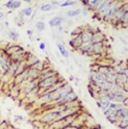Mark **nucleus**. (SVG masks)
Returning a JSON list of instances; mask_svg holds the SVG:
<instances>
[{"label": "nucleus", "instance_id": "obj_1", "mask_svg": "<svg viewBox=\"0 0 128 129\" xmlns=\"http://www.w3.org/2000/svg\"><path fill=\"white\" fill-rule=\"evenodd\" d=\"M59 117H60V113H59V111L55 108L54 110H51L49 112H46L45 114L40 118V122L50 125V124H53L54 122H56Z\"/></svg>", "mask_w": 128, "mask_h": 129}, {"label": "nucleus", "instance_id": "obj_2", "mask_svg": "<svg viewBox=\"0 0 128 129\" xmlns=\"http://www.w3.org/2000/svg\"><path fill=\"white\" fill-rule=\"evenodd\" d=\"M59 79L58 75L57 76H53V78H47V79H44V80H39V84L38 86L40 88V92L47 89V88H51L52 86H54L56 83L59 82Z\"/></svg>", "mask_w": 128, "mask_h": 129}, {"label": "nucleus", "instance_id": "obj_3", "mask_svg": "<svg viewBox=\"0 0 128 129\" xmlns=\"http://www.w3.org/2000/svg\"><path fill=\"white\" fill-rule=\"evenodd\" d=\"M122 3H123L122 1H112L109 9L107 11L106 15H105V17H103V19H106V21H111V18L113 17L115 13H116V11L119 9V7L122 6Z\"/></svg>", "mask_w": 128, "mask_h": 129}, {"label": "nucleus", "instance_id": "obj_4", "mask_svg": "<svg viewBox=\"0 0 128 129\" xmlns=\"http://www.w3.org/2000/svg\"><path fill=\"white\" fill-rule=\"evenodd\" d=\"M112 0H105V1L101 2V5L98 7V9L96 10V15L99 16V17H105V15L107 13L108 9H109V7L111 5Z\"/></svg>", "mask_w": 128, "mask_h": 129}, {"label": "nucleus", "instance_id": "obj_5", "mask_svg": "<svg viewBox=\"0 0 128 129\" xmlns=\"http://www.w3.org/2000/svg\"><path fill=\"white\" fill-rule=\"evenodd\" d=\"M77 101H79L78 95L74 92V90H71L65 96V98L62 99V101H61L60 104H71V103H74ZM60 104H59V106H60Z\"/></svg>", "mask_w": 128, "mask_h": 129}, {"label": "nucleus", "instance_id": "obj_6", "mask_svg": "<svg viewBox=\"0 0 128 129\" xmlns=\"http://www.w3.org/2000/svg\"><path fill=\"white\" fill-rule=\"evenodd\" d=\"M65 21H66L65 17H62L61 15L54 16V17H52L49 21V26L51 28H58V27H60L62 25V23Z\"/></svg>", "mask_w": 128, "mask_h": 129}, {"label": "nucleus", "instance_id": "obj_7", "mask_svg": "<svg viewBox=\"0 0 128 129\" xmlns=\"http://www.w3.org/2000/svg\"><path fill=\"white\" fill-rule=\"evenodd\" d=\"M101 0H91V1H82V5H84L86 7V9L95 11L98 9V7L101 5Z\"/></svg>", "mask_w": 128, "mask_h": 129}, {"label": "nucleus", "instance_id": "obj_8", "mask_svg": "<svg viewBox=\"0 0 128 129\" xmlns=\"http://www.w3.org/2000/svg\"><path fill=\"white\" fill-rule=\"evenodd\" d=\"M25 51H24V48H22V50H19L17 52H15V53L11 54L9 57L10 59L12 60V61H23V59L25 58Z\"/></svg>", "mask_w": 128, "mask_h": 129}, {"label": "nucleus", "instance_id": "obj_9", "mask_svg": "<svg viewBox=\"0 0 128 129\" xmlns=\"http://www.w3.org/2000/svg\"><path fill=\"white\" fill-rule=\"evenodd\" d=\"M105 52V43H93L91 55H101Z\"/></svg>", "mask_w": 128, "mask_h": 129}, {"label": "nucleus", "instance_id": "obj_10", "mask_svg": "<svg viewBox=\"0 0 128 129\" xmlns=\"http://www.w3.org/2000/svg\"><path fill=\"white\" fill-rule=\"evenodd\" d=\"M94 31H91L90 29H84L81 34V38L83 40V43L86 42H91V37H93Z\"/></svg>", "mask_w": 128, "mask_h": 129}, {"label": "nucleus", "instance_id": "obj_11", "mask_svg": "<svg viewBox=\"0 0 128 129\" xmlns=\"http://www.w3.org/2000/svg\"><path fill=\"white\" fill-rule=\"evenodd\" d=\"M56 46H57V48H58L59 54H60L63 58H68V57L70 56L69 51H68L67 48H66V46L63 45L62 42H57V43H56Z\"/></svg>", "mask_w": 128, "mask_h": 129}, {"label": "nucleus", "instance_id": "obj_12", "mask_svg": "<svg viewBox=\"0 0 128 129\" xmlns=\"http://www.w3.org/2000/svg\"><path fill=\"white\" fill-rule=\"evenodd\" d=\"M69 44L73 48H77V50H79V48L81 47V45L83 44V40L81 38V35L78 36V37H74V38L71 39L70 41H69Z\"/></svg>", "mask_w": 128, "mask_h": 129}, {"label": "nucleus", "instance_id": "obj_13", "mask_svg": "<svg viewBox=\"0 0 128 129\" xmlns=\"http://www.w3.org/2000/svg\"><path fill=\"white\" fill-rule=\"evenodd\" d=\"M91 48H93V43L86 42V43H83L79 50L81 52H83L84 54H86V55H91Z\"/></svg>", "mask_w": 128, "mask_h": 129}, {"label": "nucleus", "instance_id": "obj_14", "mask_svg": "<svg viewBox=\"0 0 128 129\" xmlns=\"http://www.w3.org/2000/svg\"><path fill=\"white\" fill-rule=\"evenodd\" d=\"M103 41H105V36L101 32L94 31L93 37H91V43H103Z\"/></svg>", "mask_w": 128, "mask_h": 129}, {"label": "nucleus", "instance_id": "obj_15", "mask_svg": "<svg viewBox=\"0 0 128 129\" xmlns=\"http://www.w3.org/2000/svg\"><path fill=\"white\" fill-rule=\"evenodd\" d=\"M34 14V8L33 7H26L19 12V17H29Z\"/></svg>", "mask_w": 128, "mask_h": 129}, {"label": "nucleus", "instance_id": "obj_16", "mask_svg": "<svg viewBox=\"0 0 128 129\" xmlns=\"http://www.w3.org/2000/svg\"><path fill=\"white\" fill-rule=\"evenodd\" d=\"M79 15H81V9H74V10H69L66 12V16L69 18H75Z\"/></svg>", "mask_w": 128, "mask_h": 129}, {"label": "nucleus", "instance_id": "obj_17", "mask_svg": "<svg viewBox=\"0 0 128 129\" xmlns=\"http://www.w3.org/2000/svg\"><path fill=\"white\" fill-rule=\"evenodd\" d=\"M19 50H22V47L19 46V45H17V44H15V45H11V46H9L5 52L10 56L11 54H13V53H15V52H17V51H19Z\"/></svg>", "mask_w": 128, "mask_h": 129}, {"label": "nucleus", "instance_id": "obj_18", "mask_svg": "<svg viewBox=\"0 0 128 129\" xmlns=\"http://www.w3.org/2000/svg\"><path fill=\"white\" fill-rule=\"evenodd\" d=\"M55 9V8L51 5V3H42L41 6H40V11L41 12H51L53 11Z\"/></svg>", "mask_w": 128, "mask_h": 129}, {"label": "nucleus", "instance_id": "obj_19", "mask_svg": "<svg viewBox=\"0 0 128 129\" xmlns=\"http://www.w3.org/2000/svg\"><path fill=\"white\" fill-rule=\"evenodd\" d=\"M8 37H9L11 41H17L19 38V35H18V32L15 30H9L8 31Z\"/></svg>", "mask_w": 128, "mask_h": 129}, {"label": "nucleus", "instance_id": "obj_20", "mask_svg": "<svg viewBox=\"0 0 128 129\" xmlns=\"http://www.w3.org/2000/svg\"><path fill=\"white\" fill-rule=\"evenodd\" d=\"M35 28H36V30H37L38 32H43L45 30V24L43 21H38L37 23L35 24Z\"/></svg>", "mask_w": 128, "mask_h": 129}, {"label": "nucleus", "instance_id": "obj_21", "mask_svg": "<svg viewBox=\"0 0 128 129\" xmlns=\"http://www.w3.org/2000/svg\"><path fill=\"white\" fill-rule=\"evenodd\" d=\"M77 5V1H71V0H67V1H63L60 3V8H66V7H73Z\"/></svg>", "mask_w": 128, "mask_h": 129}, {"label": "nucleus", "instance_id": "obj_22", "mask_svg": "<svg viewBox=\"0 0 128 129\" xmlns=\"http://www.w3.org/2000/svg\"><path fill=\"white\" fill-rule=\"evenodd\" d=\"M84 29L82 27H77L74 30H72V32H71V38H74V37H78V36H80L82 34V31Z\"/></svg>", "mask_w": 128, "mask_h": 129}, {"label": "nucleus", "instance_id": "obj_23", "mask_svg": "<svg viewBox=\"0 0 128 129\" xmlns=\"http://www.w3.org/2000/svg\"><path fill=\"white\" fill-rule=\"evenodd\" d=\"M127 22H128V12H126V13L123 14L121 19L118 21V25H119V24H124V26H126L127 25Z\"/></svg>", "mask_w": 128, "mask_h": 129}, {"label": "nucleus", "instance_id": "obj_24", "mask_svg": "<svg viewBox=\"0 0 128 129\" xmlns=\"http://www.w3.org/2000/svg\"><path fill=\"white\" fill-rule=\"evenodd\" d=\"M22 6V2L18 0H13V6H12V10H17Z\"/></svg>", "mask_w": 128, "mask_h": 129}, {"label": "nucleus", "instance_id": "obj_25", "mask_svg": "<svg viewBox=\"0 0 128 129\" xmlns=\"http://www.w3.org/2000/svg\"><path fill=\"white\" fill-rule=\"evenodd\" d=\"M45 48H46V43H45V42L42 41V42L39 43V50H40V51H43V52H44Z\"/></svg>", "mask_w": 128, "mask_h": 129}, {"label": "nucleus", "instance_id": "obj_26", "mask_svg": "<svg viewBox=\"0 0 128 129\" xmlns=\"http://www.w3.org/2000/svg\"><path fill=\"white\" fill-rule=\"evenodd\" d=\"M12 6H13V0H9V1H7L5 3V7L7 8V9L12 10Z\"/></svg>", "mask_w": 128, "mask_h": 129}, {"label": "nucleus", "instance_id": "obj_27", "mask_svg": "<svg viewBox=\"0 0 128 129\" xmlns=\"http://www.w3.org/2000/svg\"><path fill=\"white\" fill-rule=\"evenodd\" d=\"M88 13H89L88 9H86V8H83V9H81V14L84 16V17H86V16L88 15Z\"/></svg>", "mask_w": 128, "mask_h": 129}, {"label": "nucleus", "instance_id": "obj_28", "mask_svg": "<svg viewBox=\"0 0 128 129\" xmlns=\"http://www.w3.org/2000/svg\"><path fill=\"white\" fill-rule=\"evenodd\" d=\"M14 118H15L16 122H23V120H24V116H22V115H15Z\"/></svg>", "mask_w": 128, "mask_h": 129}, {"label": "nucleus", "instance_id": "obj_29", "mask_svg": "<svg viewBox=\"0 0 128 129\" xmlns=\"http://www.w3.org/2000/svg\"><path fill=\"white\" fill-rule=\"evenodd\" d=\"M26 34H27L28 37H29V38L31 39V37H33V35H34V31H33V29H27Z\"/></svg>", "mask_w": 128, "mask_h": 129}, {"label": "nucleus", "instance_id": "obj_30", "mask_svg": "<svg viewBox=\"0 0 128 129\" xmlns=\"http://www.w3.org/2000/svg\"><path fill=\"white\" fill-rule=\"evenodd\" d=\"M50 3L55 8V7H59V6H60V3H61V2H59V1H51Z\"/></svg>", "mask_w": 128, "mask_h": 129}, {"label": "nucleus", "instance_id": "obj_31", "mask_svg": "<svg viewBox=\"0 0 128 129\" xmlns=\"http://www.w3.org/2000/svg\"><path fill=\"white\" fill-rule=\"evenodd\" d=\"M102 113H103V115H105L106 117H107V116H109V115L111 114V110H110V109H107V110H105Z\"/></svg>", "mask_w": 128, "mask_h": 129}, {"label": "nucleus", "instance_id": "obj_32", "mask_svg": "<svg viewBox=\"0 0 128 129\" xmlns=\"http://www.w3.org/2000/svg\"><path fill=\"white\" fill-rule=\"evenodd\" d=\"M3 17H5V13H3V12H1V11H0V21H1V19H2Z\"/></svg>", "mask_w": 128, "mask_h": 129}, {"label": "nucleus", "instance_id": "obj_33", "mask_svg": "<svg viewBox=\"0 0 128 129\" xmlns=\"http://www.w3.org/2000/svg\"><path fill=\"white\" fill-rule=\"evenodd\" d=\"M69 80H70V81H73V80H74V76H73L72 74H71V75L69 76Z\"/></svg>", "mask_w": 128, "mask_h": 129}, {"label": "nucleus", "instance_id": "obj_34", "mask_svg": "<svg viewBox=\"0 0 128 129\" xmlns=\"http://www.w3.org/2000/svg\"><path fill=\"white\" fill-rule=\"evenodd\" d=\"M25 2H26V3H28V5H31V3H33L31 1H29V0H25Z\"/></svg>", "mask_w": 128, "mask_h": 129}, {"label": "nucleus", "instance_id": "obj_35", "mask_svg": "<svg viewBox=\"0 0 128 129\" xmlns=\"http://www.w3.org/2000/svg\"><path fill=\"white\" fill-rule=\"evenodd\" d=\"M65 129H78L77 127H75V128H72V127H69V126H68V127H66Z\"/></svg>", "mask_w": 128, "mask_h": 129}, {"label": "nucleus", "instance_id": "obj_36", "mask_svg": "<svg viewBox=\"0 0 128 129\" xmlns=\"http://www.w3.org/2000/svg\"><path fill=\"white\" fill-rule=\"evenodd\" d=\"M5 25H6V27H9L10 24H9V22H5Z\"/></svg>", "mask_w": 128, "mask_h": 129}, {"label": "nucleus", "instance_id": "obj_37", "mask_svg": "<svg viewBox=\"0 0 128 129\" xmlns=\"http://www.w3.org/2000/svg\"><path fill=\"white\" fill-rule=\"evenodd\" d=\"M0 74H2V70H1V66H0Z\"/></svg>", "mask_w": 128, "mask_h": 129}, {"label": "nucleus", "instance_id": "obj_38", "mask_svg": "<svg viewBox=\"0 0 128 129\" xmlns=\"http://www.w3.org/2000/svg\"><path fill=\"white\" fill-rule=\"evenodd\" d=\"M0 53H1V52H0Z\"/></svg>", "mask_w": 128, "mask_h": 129}]
</instances>
